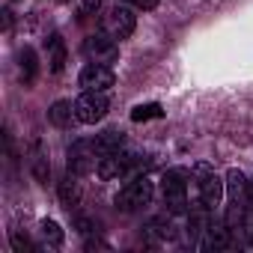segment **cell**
Masks as SVG:
<instances>
[{
  "label": "cell",
  "mask_w": 253,
  "mask_h": 253,
  "mask_svg": "<svg viewBox=\"0 0 253 253\" xmlns=\"http://www.w3.org/2000/svg\"><path fill=\"white\" fill-rule=\"evenodd\" d=\"M194 173H197V203H200V209L214 211L223 200V185L226 182H220V176L206 164H197Z\"/></svg>",
  "instance_id": "3"
},
{
  "label": "cell",
  "mask_w": 253,
  "mask_h": 253,
  "mask_svg": "<svg viewBox=\"0 0 253 253\" xmlns=\"http://www.w3.org/2000/svg\"><path fill=\"white\" fill-rule=\"evenodd\" d=\"M101 27H104V33H110L113 39H128L131 33H134V27H137V15H134V9L131 6H122V3H116V6H110L107 9V15H104V21H101Z\"/></svg>",
  "instance_id": "7"
},
{
  "label": "cell",
  "mask_w": 253,
  "mask_h": 253,
  "mask_svg": "<svg viewBox=\"0 0 253 253\" xmlns=\"http://www.w3.org/2000/svg\"><path fill=\"white\" fill-rule=\"evenodd\" d=\"M146 235H149L152 241H170V238H173V226H170V220L158 217V220H152V223L146 226Z\"/></svg>",
  "instance_id": "17"
},
{
  "label": "cell",
  "mask_w": 253,
  "mask_h": 253,
  "mask_svg": "<svg viewBox=\"0 0 253 253\" xmlns=\"http://www.w3.org/2000/svg\"><path fill=\"white\" fill-rule=\"evenodd\" d=\"M27 167H30V173H33V179H36L39 185H48V179H51V161H48V152H45L42 140H33V143H30Z\"/></svg>",
  "instance_id": "11"
},
{
  "label": "cell",
  "mask_w": 253,
  "mask_h": 253,
  "mask_svg": "<svg viewBox=\"0 0 253 253\" xmlns=\"http://www.w3.org/2000/svg\"><path fill=\"white\" fill-rule=\"evenodd\" d=\"M98 161H101V152H98L95 140H75L69 146V170L72 173L86 176V173L98 170Z\"/></svg>",
  "instance_id": "6"
},
{
  "label": "cell",
  "mask_w": 253,
  "mask_h": 253,
  "mask_svg": "<svg viewBox=\"0 0 253 253\" xmlns=\"http://www.w3.org/2000/svg\"><path fill=\"white\" fill-rule=\"evenodd\" d=\"M152 194H155V182L149 176H134L131 182H125V188L116 194V209L131 214V211H140L152 203Z\"/></svg>",
  "instance_id": "2"
},
{
  "label": "cell",
  "mask_w": 253,
  "mask_h": 253,
  "mask_svg": "<svg viewBox=\"0 0 253 253\" xmlns=\"http://www.w3.org/2000/svg\"><path fill=\"white\" fill-rule=\"evenodd\" d=\"M107 110H110V98L101 89H84L75 98V113H78V122H84V125L101 122L107 116Z\"/></svg>",
  "instance_id": "4"
},
{
  "label": "cell",
  "mask_w": 253,
  "mask_h": 253,
  "mask_svg": "<svg viewBox=\"0 0 253 253\" xmlns=\"http://www.w3.org/2000/svg\"><path fill=\"white\" fill-rule=\"evenodd\" d=\"M42 238H45L51 247H60L66 235H63V229H60L57 220H42Z\"/></svg>",
  "instance_id": "18"
},
{
  "label": "cell",
  "mask_w": 253,
  "mask_h": 253,
  "mask_svg": "<svg viewBox=\"0 0 253 253\" xmlns=\"http://www.w3.org/2000/svg\"><path fill=\"white\" fill-rule=\"evenodd\" d=\"M57 197H60V206H63V209L75 211V209L84 203V185H81V176L69 170V173L63 176V182L57 185Z\"/></svg>",
  "instance_id": "10"
},
{
  "label": "cell",
  "mask_w": 253,
  "mask_h": 253,
  "mask_svg": "<svg viewBox=\"0 0 253 253\" xmlns=\"http://www.w3.org/2000/svg\"><path fill=\"white\" fill-rule=\"evenodd\" d=\"M75 119H78V113H75V104L72 101H54L48 107V122L57 125V128H72Z\"/></svg>",
  "instance_id": "13"
},
{
  "label": "cell",
  "mask_w": 253,
  "mask_h": 253,
  "mask_svg": "<svg viewBox=\"0 0 253 253\" xmlns=\"http://www.w3.org/2000/svg\"><path fill=\"white\" fill-rule=\"evenodd\" d=\"M161 197L170 214H188V170L173 167L161 179Z\"/></svg>",
  "instance_id": "1"
},
{
  "label": "cell",
  "mask_w": 253,
  "mask_h": 253,
  "mask_svg": "<svg viewBox=\"0 0 253 253\" xmlns=\"http://www.w3.org/2000/svg\"><path fill=\"white\" fill-rule=\"evenodd\" d=\"M137 164H140V155H137V152H128V149L107 152V155H101V161H98V179H104V182L119 179V176H125L128 170H134Z\"/></svg>",
  "instance_id": "5"
},
{
  "label": "cell",
  "mask_w": 253,
  "mask_h": 253,
  "mask_svg": "<svg viewBox=\"0 0 253 253\" xmlns=\"http://www.w3.org/2000/svg\"><path fill=\"white\" fill-rule=\"evenodd\" d=\"M45 48H48V69H51L54 75H60V72L66 69V42H63V36L54 33V36L45 42Z\"/></svg>",
  "instance_id": "14"
},
{
  "label": "cell",
  "mask_w": 253,
  "mask_h": 253,
  "mask_svg": "<svg viewBox=\"0 0 253 253\" xmlns=\"http://www.w3.org/2000/svg\"><path fill=\"white\" fill-rule=\"evenodd\" d=\"M161 116H164L161 104H137V107L131 110V119H134V122H143V119H161Z\"/></svg>",
  "instance_id": "19"
},
{
  "label": "cell",
  "mask_w": 253,
  "mask_h": 253,
  "mask_svg": "<svg viewBox=\"0 0 253 253\" xmlns=\"http://www.w3.org/2000/svg\"><path fill=\"white\" fill-rule=\"evenodd\" d=\"M78 81H81L84 89H101V92H107V89L116 84L110 66H101V63H89V66H84Z\"/></svg>",
  "instance_id": "9"
},
{
  "label": "cell",
  "mask_w": 253,
  "mask_h": 253,
  "mask_svg": "<svg viewBox=\"0 0 253 253\" xmlns=\"http://www.w3.org/2000/svg\"><path fill=\"white\" fill-rule=\"evenodd\" d=\"M122 143H125V137H122V131H116V128H110V131H104V134H98V137H95V146H98V152H101V155L122 149Z\"/></svg>",
  "instance_id": "16"
},
{
  "label": "cell",
  "mask_w": 253,
  "mask_h": 253,
  "mask_svg": "<svg viewBox=\"0 0 253 253\" xmlns=\"http://www.w3.org/2000/svg\"><path fill=\"white\" fill-rule=\"evenodd\" d=\"M247 217H253V182H247Z\"/></svg>",
  "instance_id": "24"
},
{
  "label": "cell",
  "mask_w": 253,
  "mask_h": 253,
  "mask_svg": "<svg viewBox=\"0 0 253 253\" xmlns=\"http://www.w3.org/2000/svg\"><path fill=\"white\" fill-rule=\"evenodd\" d=\"M75 226H78L81 232H92V229H95V223H92L89 217H78V220H75Z\"/></svg>",
  "instance_id": "22"
},
{
  "label": "cell",
  "mask_w": 253,
  "mask_h": 253,
  "mask_svg": "<svg viewBox=\"0 0 253 253\" xmlns=\"http://www.w3.org/2000/svg\"><path fill=\"white\" fill-rule=\"evenodd\" d=\"M84 54L89 63H101V66H110L119 60V45L110 33H92L84 39Z\"/></svg>",
  "instance_id": "8"
},
{
  "label": "cell",
  "mask_w": 253,
  "mask_h": 253,
  "mask_svg": "<svg viewBox=\"0 0 253 253\" xmlns=\"http://www.w3.org/2000/svg\"><path fill=\"white\" fill-rule=\"evenodd\" d=\"M122 3H128V6H134V9L149 12V9H155V6H158V0H122Z\"/></svg>",
  "instance_id": "21"
},
{
  "label": "cell",
  "mask_w": 253,
  "mask_h": 253,
  "mask_svg": "<svg viewBox=\"0 0 253 253\" xmlns=\"http://www.w3.org/2000/svg\"><path fill=\"white\" fill-rule=\"evenodd\" d=\"M18 60H21V81L30 86V84L36 81V72H39V63H36V51H33L30 45H24V48H21V54H18Z\"/></svg>",
  "instance_id": "15"
},
{
  "label": "cell",
  "mask_w": 253,
  "mask_h": 253,
  "mask_svg": "<svg viewBox=\"0 0 253 253\" xmlns=\"http://www.w3.org/2000/svg\"><path fill=\"white\" fill-rule=\"evenodd\" d=\"M200 247L203 250H226V247H232V226L223 220V223H209L206 226V232H203V241H200Z\"/></svg>",
  "instance_id": "12"
},
{
  "label": "cell",
  "mask_w": 253,
  "mask_h": 253,
  "mask_svg": "<svg viewBox=\"0 0 253 253\" xmlns=\"http://www.w3.org/2000/svg\"><path fill=\"white\" fill-rule=\"evenodd\" d=\"M81 6H84V12H95L101 6V0H81Z\"/></svg>",
  "instance_id": "23"
},
{
  "label": "cell",
  "mask_w": 253,
  "mask_h": 253,
  "mask_svg": "<svg viewBox=\"0 0 253 253\" xmlns=\"http://www.w3.org/2000/svg\"><path fill=\"white\" fill-rule=\"evenodd\" d=\"M9 244H12V250L15 253H24V250H33V241L24 235V232H18V229H12V235H9Z\"/></svg>",
  "instance_id": "20"
}]
</instances>
